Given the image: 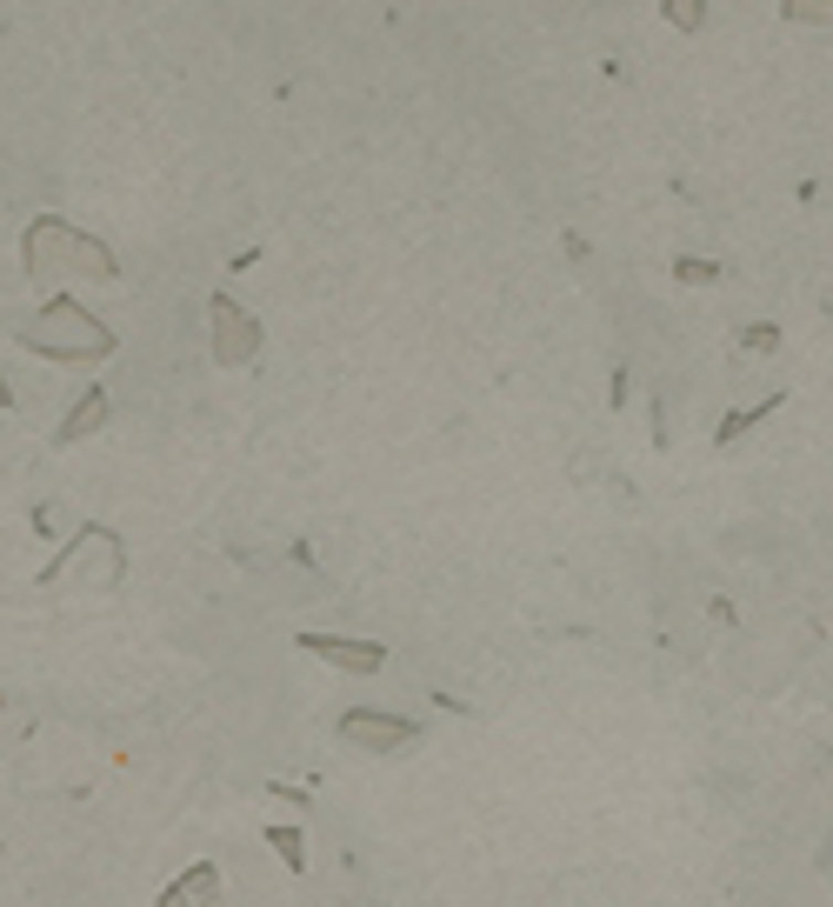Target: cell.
<instances>
[{
    "instance_id": "2",
    "label": "cell",
    "mask_w": 833,
    "mask_h": 907,
    "mask_svg": "<svg viewBox=\"0 0 833 907\" xmlns=\"http://www.w3.org/2000/svg\"><path fill=\"white\" fill-rule=\"evenodd\" d=\"M28 347H41V354H54V360H94V354H107L114 347V334L81 307V300H67V294H54L48 300V314L28 327Z\"/></svg>"
},
{
    "instance_id": "7",
    "label": "cell",
    "mask_w": 833,
    "mask_h": 907,
    "mask_svg": "<svg viewBox=\"0 0 833 907\" xmlns=\"http://www.w3.org/2000/svg\"><path fill=\"white\" fill-rule=\"evenodd\" d=\"M193 900H214V867H193L180 887L160 894V907H193Z\"/></svg>"
},
{
    "instance_id": "14",
    "label": "cell",
    "mask_w": 833,
    "mask_h": 907,
    "mask_svg": "<svg viewBox=\"0 0 833 907\" xmlns=\"http://www.w3.org/2000/svg\"><path fill=\"white\" fill-rule=\"evenodd\" d=\"M826 861H833V847H826Z\"/></svg>"
},
{
    "instance_id": "1",
    "label": "cell",
    "mask_w": 833,
    "mask_h": 907,
    "mask_svg": "<svg viewBox=\"0 0 833 907\" xmlns=\"http://www.w3.org/2000/svg\"><path fill=\"white\" fill-rule=\"evenodd\" d=\"M28 274L34 281H67V274L114 281V254L101 241H87L81 228H67V221H34L28 228Z\"/></svg>"
},
{
    "instance_id": "5",
    "label": "cell",
    "mask_w": 833,
    "mask_h": 907,
    "mask_svg": "<svg viewBox=\"0 0 833 907\" xmlns=\"http://www.w3.org/2000/svg\"><path fill=\"white\" fill-rule=\"evenodd\" d=\"M300 647H307L314 661H334V667H347V674H373V667H380V647H367V641H340V634H300Z\"/></svg>"
},
{
    "instance_id": "6",
    "label": "cell",
    "mask_w": 833,
    "mask_h": 907,
    "mask_svg": "<svg viewBox=\"0 0 833 907\" xmlns=\"http://www.w3.org/2000/svg\"><path fill=\"white\" fill-rule=\"evenodd\" d=\"M101 421H107V394H101V388H87V394L74 401V414L61 421V441H87Z\"/></svg>"
},
{
    "instance_id": "3",
    "label": "cell",
    "mask_w": 833,
    "mask_h": 907,
    "mask_svg": "<svg viewBox=\"0 0 833 907\" xmlns=\"http://www.w3.org/2000/svg\"><path fill=\"white\" fill-rule=\"evenodd\" d=\"M207 320H214V354L228 360V368H241V360H254L261 354V327L228 300V294H214L207 300Z\"/></svg>"
},
{
    "instance_id": "10",
    "label": "cell",
    "mask_w": 833,
    "mask_h": 907,
    "mask_svg": "<svg viewBox=\"0 0 833 907\" xmlns=\"http://www.w3.org/2000/svg\"><path fill=\"white\" fill-rule=\"evenodd\" d=\"M773 408H780V394H773V401H760V408H747V414H727L720 441H740V428H753V421H760V414H773Z\"/></svg>"
},
{
    "instance_id": "13",
    "label": "cell",
    "mask_w": 833,
    "mask_h": 907,
    "mask_svg": "<svg viewBox=\"0 0 833 907\" xmlns=\"http://www.w3.org/2000/svg\"><path fill=\"white\" fill-rule=\"evenodd\" d=\"M0 408H8V388H0Z\"/></svg>"
},
{
    "instance_id": "4",
    "label": "cell",
    "mask_w": 833,
    "mask_h": 907,
    "mask_svg": "<svg viewBox=\"0 0 833 907\" xmlns=\"http://www.w3.org/2000/svg\"><path fill=\"white\" fill-rule=\"evenodd\" d=\"M340 735L360 741V748H373V755H393V748H407L421 728H413V720H400V714H347Z\"/></svg>"
},
{
    "instance_id": "8",
    "label": "cell",
    "mask_w": 833,
    "mask_h": 907,
    "mask_svg": "<svg viewBox=\"0 0 833 907\" xmlns=\"http://www.w3.org/2000/svg\"><path fill=\"white\" fill-rule=\"evenodd\" d=\"M267 841H274V854H281L287 867H307V841H300L294 827H267Z\"/></svg>"
},
{
    "instance_id": "11",
    "label": "cell",
    "mask_w": 833,
    "mask_h": 907,
    "mask_svg": "<svg viewBox=\"0 0 833 907\" xmlns=\"http://www.w3.org/2000/svg\"><path fill=\"white\" fill-rule=\"evenodd\" d=\"M667 21L674 28H700V0H667Z\"/></svg>"
},
{
    "instance_id": "9",
    "label": "cell",
    "mask_w": 833,
    "mask_h": 907,
    "mask_svg": "<svg viewBox=\"0 0 833 907\" xmlns=\"http://www.w3.org/2000/svg\"><path fill=\"white\" fill-rule=\"evenodd\" d=\"M787 21H826L833 28V0H780Z\"/></svg>"
},
{
    "instance_id": "12",
    "label": "cell",
    "mask_w": 833,
    "mask_h": 907,
    "mask_svg": "<svg viewBox=\"0 0 833 907\" xmlns=\"http://www.w3.org/2000/svg\"><path fill=\"white\" fill-rule=\"evenodd\" d=\"M674 274H681V281H720V267H714V261H687V254H681V267H674Z\"/></svg>"
}]
</instances>
